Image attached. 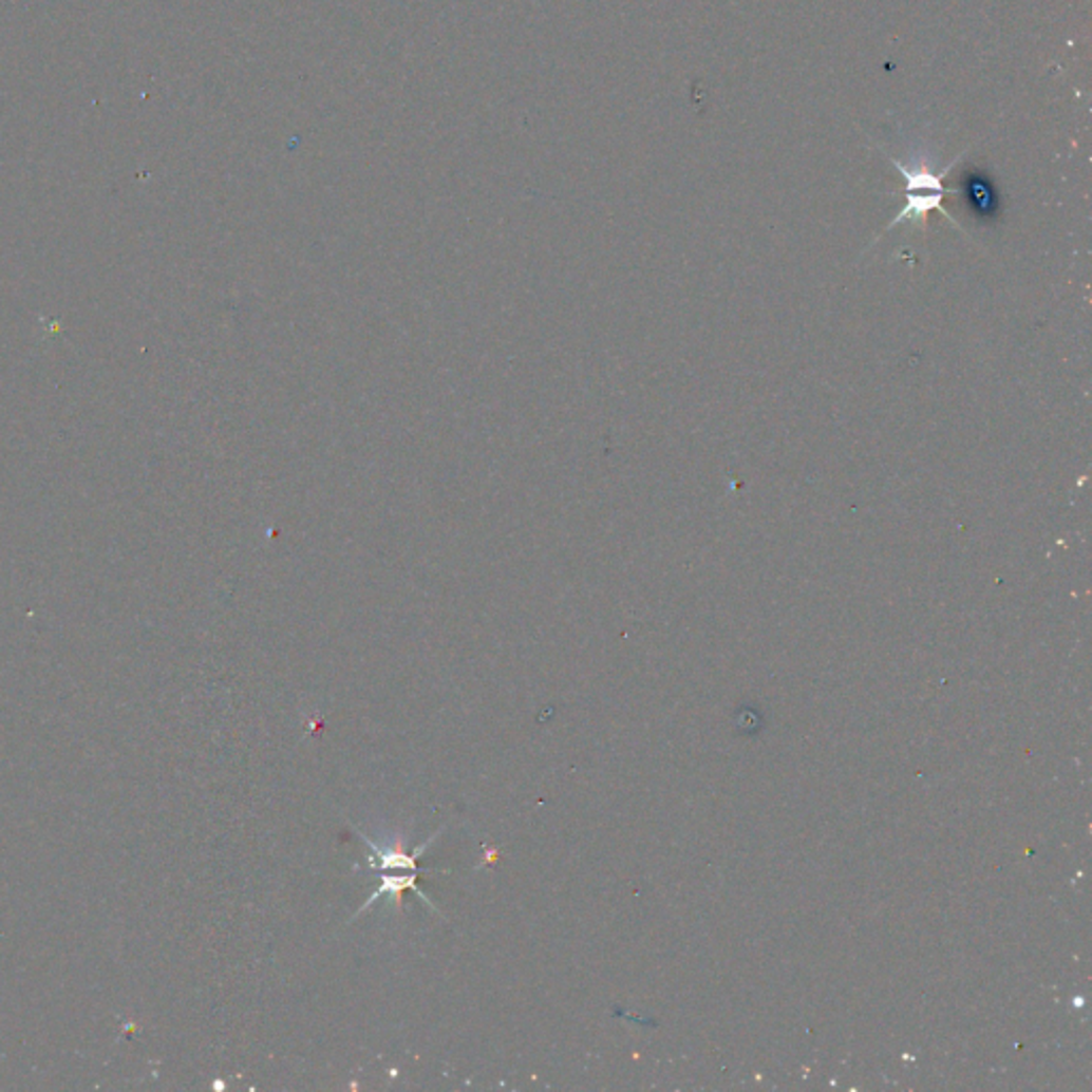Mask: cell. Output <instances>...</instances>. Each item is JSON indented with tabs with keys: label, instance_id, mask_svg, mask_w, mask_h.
Instances as JSON below:
<instances>
[{
	"label": "cell",
	"instance_id": "1",
	"mask_svg": "<svg viewBox=\"0 0 1092 1092\" xmlns=\"http://www.w3.org/2000/svg\"><path fill=\"white\" fill-rule=\"evenodd\" d=\"M888 158L892 161V165L899 169V173L905 180V205L901 207L899 215L888 225L886 231H890V229H895L897 225H903V223H918V225L926 227V221H928V213L930 211H941L952 225L958 227L956 218L952 213H947L945 207H943V199L947 194V188L943 186V177H947V173L956 167V163L962 156L952 161L941 171H935L928 165V161L922 158V156H916L911 163H903V161H899L895 156H888Z\"/></svg>",
	"mask_w": 1092,
	"mask_h": 1092
}]
</instances>
